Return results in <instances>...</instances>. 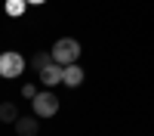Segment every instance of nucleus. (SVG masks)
<instances>
[{"label":"nucleus","mask_w":154,"mask_h":136,"mask_svg":"<svg viewBox=\"0 0 154 136\" xmlns=\"http://www.w3.org/2000/svg\"><path fill=\"white\" fill-rule=\"evenodd\" d=\"M31 108H34L37 118H53L56 111H59V99H56V93L43 90V93H37V96L31 99Z\"/></svg>","instance_id":"3"},{"label":"nucleus","mask_w":154,"mask_h":136,"mask_svg":"<svg viewBox=\"0 0 154 136\" xmlns=\"http://www.w3.org/2000/svg\"><path fill=\"white\" fill-rule=\"evenodd\" d=\"M53 59L59 65H71V62L80 59V40H74V37H59L56 46H53Z\"/></svg>","instance_id":"1"},{"label":"nucleus","mask_w":154,"mask_h":136,"mask_svg":"<svg viewBox=\"0 0 154 136\" xmlns=\"http://www.w3.org/2000/svg\"><path fill=\"white\" fill-rule=\"evenodd\" d=\"M62 71H65V68H62L59 62H53V65H46V68L40 71V81H43L46 87H56V84H62Z\"/></svg>","instance_id":"5"},{"label":"nucleus","mask_w":154,"mask_h":136,"mask_svg":"<svg viewBox=\"0 0 154 136\" xmlns=\"http://www.w3.org/2000/svg\"><path fill=\"white\" fill-rule=\"evenodd\" d=\"M37 118H16V133L19 136H37Z\"/></svg>","instance_id":"6"},{"label":"nucleus","mask_w":154,"mask_h":136,"mask_svg":"<svg viewBox=\"0 0 154 136\" xmlns=\"http://www.w3.org/2000/svg\"><path fill=\"white\" fill-rule=\"evenodd\" d=\"M65 71H62V84H68V87H80L83 84V68H80V62H71V65H62Z\"/></svg>","instance_id":"4"},{"label":"nucleus","mask_w":154,"mask_h":136,"mask_svg":"<svg viewBox=\"0 0 154 136\" xmlns=\"http://www.w3.org/2000/svg\"><path fill=\"white\" fill-rule=\"evenodd\" d=\"M16 118H19L16 105H12V102H0V121H3V124H16Z\"/></svg>","instance_id":"7"},{"label":"nucleus","mask_w":154,"mask_h":136,"mask_svg":"<svg viewBox=\"0 0 154 136\" xmlns=\"http://www.w3.org/2000/svg\"><path fill=\"white\" fill-rule=\"evenodd\" d=\"M22 96H25V99H34V96H37V87H34V84H25V87H22Z\"/></svg>","instance_id":"10"},{"label":"nucleus","mask_w":154,"mask_h":136,"mask_svg":"<svg viewBox=\"0 0 154 136\" xmlns=\"http://www.w3.org/2000/svg\"><path fill=\"white\" fill-rule=\"evenodd\" d=\"M25 6H28V0H6V16L19 19L22 12H25Z\"/></svg>","instance_id":"9"},{"label":"nucleus","mask_w":154,"mask_h":136,"mask_svg":"<svg viewBox=\"0 0 154 136\" xmlns=\"http://www.w3.org/2000/svg\"><path fill=\"white\" fill-rule=\"evenodd\" d=\"M53 62H56L53 53H34V56H31V68H34V71H43L46 65H53Z\"/></svg>","instance_id":"8"},{"label":"nucleus","mask_w":154,"mask_h":136,"mask_svg":"<svg viewBox=\"0 0 154 136\" xmlns=\"http://www.w3.org/2000/svg\"><path fill=\"white\" fill-rule=\"evenodd\" d=\"M25 71V56L16 53V49H6L0 53V77H19Z\"/></svg>","instance_id":"2"},{"label":"nucleus","mask_w":154,"mask_h":136,"mask_svg":"<svg viewBox=\"0 0 154 136\" xmlns=\"http://www.w3.org/2000/svg\"><path fill=\"white\" fill-rule=\"evenodd\" d=\"M34 3H46V0H28V6H34Z\"/></svg>","instance_id":"11"}]
</instances>
